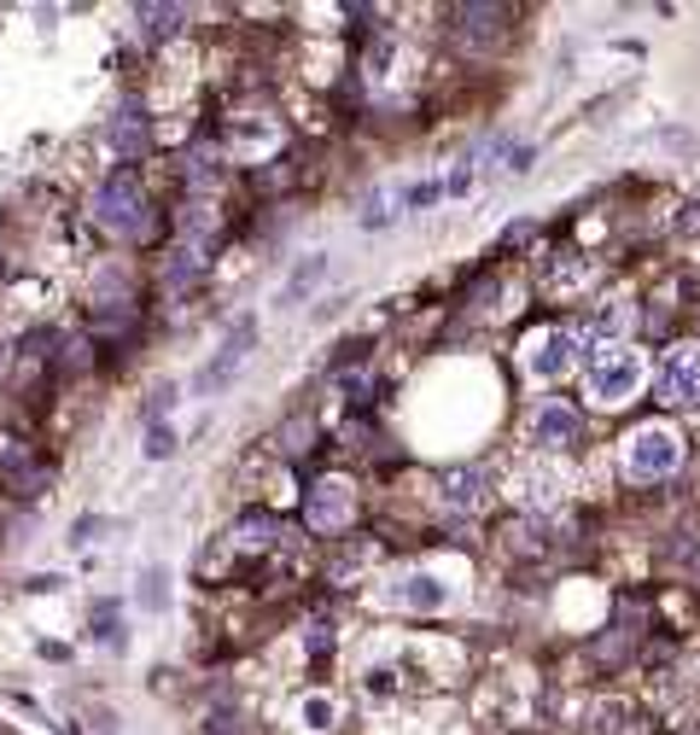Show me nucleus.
I'll return each instance as SVG.
<instances>
[{
	"label": "nucleus",
	"mask_w": 700,
	"mask_h": 735,
	"mask_svg": "<svg viewBox=\"0 0 700 735\" xmlns=\"http://www.w3.org/2000/svg\"><path fill=\"white\" fill-rule=\"evenodd\" d=\"M584 391L595 408H619L642 391L648 380V356L630 345V339H590L584 345Z\"/></svg>",
	"instance_id": "1"
},
{
	"label": "nucleus",
	"mask_w": 700,
	"mask_h": 735,
	"mask_svg": "<svg viewBox=\"0 0 700 735\" xmlns=\"http://www.w3.org/2000/svg\"><path fill=\"white\" fill-rule=\"evenodd\" d=\"M683 461H689V443H683V432L665 426V420L630 426L619 438V473L630 485H665V478H677Z\"/></svg>",
	"instance_id": "2"
},
{
	"label": "nucleus",
	"mask_w": 700,
	"mask_h": 735,
	"mask_svg": "<svg viewBox=\"0 0 700 735\" xmlns=\"http://www.w3.org/2000/svg\"><path fill=\"white\" fill-rule=\"evenodd\" d=\"M94 222H99L106 234H117V239H141V234L152 228V204H146L141 181H134L129 169H117V176L99 181V193H94Z\"/></svg>",
	"instance_id": "3"
},
{
	"label": "nucleus",
	"mask_w": 700,
	"mask_h": 735,
	"mask_svg": "<svg viewBox=\"0 0 700 735\" xmlns=\"http://www.w3.org/2000/svg\"><path fill=\"white\" fill-rule=\"evenodd\" d=\"M567 485H572V473L560 467V461H549V455H532V450H525L520 467L502 478L508 502H520L525 514H549V508H560L567 502Z\"/></svg>",
	"instance_id": "4"
},
{
	"label": "nucleus",
	"mask_w": 700,
	"mask_h": 735,
	"mask_svg": "<svg viewBox=\"0 0 700 735\" xmlns=\"http://www.w3.org/2000/svg\"><path fill=\"white\" fill-rule=\"evenodd\" d=\"M520 363L537 386H555V380H567L572 368H584V339L572 328H532L520 339Z\"/></svg>",
	"instance_id": "5"
},
{
	"label": "nucleus",
	"mask_w": 700,
	"mask_h": 735,
	"mask_svg": "<svg viewBox=\"0 0 700 735\" xmlns=\"http://www.w3.org/2000/svg\"><path fill=\"white\" fill-rule=\"evenodd\" d=\"M525 443H532V455H549V461L572 455L584 443V415L560 398H537L532 415H525Z\"/></svg>",
	"instance_id": "6"
},
{
	"label": "nucleus",
	"mask_w": 700,
	"mask_h": 735,
	"mask_svg": "<svg viewBox=\"0 0 700 735\" xmlns=\"http://www.w3.org/2000/svg\"><path fill=\"white\" fill-rule=\"evenodd\" d=\"M654 403H665V408H695L700 403V345L695 339H677V345L660 356Z\"/></svg>",
	"instance_id": "7"
},
{
	"label": "nucleus",
	"mask_w": 700,
	"mask_h": 735,
	"mask_svg": "<svg viewBox=\"0 0 700 735\" xmlns=\"http://www.w3.org/2000/svg\"><path fill=\"white\" fill-rule=\"evenodd\" d=\"M351 514H356V485H351V478H321L310 497H304V525H310L316 537L345 532Z\"/></svg>",
	"instance_id": "8"
},
{
	"label": "nucleus",
	"mask_w": 700,
	"mask_h": 735,
	"mask_svg": "<svg viewBox=\"0 0 700 735\" xmlns=\"http://www.w3.org/2000/svg\"><path fill=\"white\" fill-rule=\"evenodd\" d=\"M450 36L473 54H490L497 42H508V7H450Z\"/></svg>",
	"instance_id": "9"
},
{
	"label": "nucleus",
	"mask_w": 700,
	"mask_h": 735,
	"mask_svg": "<svg viewBox=\"0 0 700 735\" xmlns=\"http://www.w3.org/2000/svg\"><path fill=\"white\" fill-rule=\"evenodd\" d=\"M438 502L450 508V514H479L490 502V473L473 467V461H455V467L438 473Z\"/></svg>",
	"instance_id": "10"
},
{
	"label": "nucleus",
	"mask_w": 700,
	"mask_h": 735,
	"mask_svg": "<svg viewBox=\"0 0 700 735\" xmlns=\"http://www.w3.org/2000/svg\"><path fill=\"white\" fill-rule=\"evenodd\" d=\"M251 345H258V321H251V316H240V321L228 328V339L216 345V363H204V374H199V391H222V386H228V380H234V368L246 363V351H251Z\"/></svg>",
	"instance_id": "11"
},
{
	"label": "nucleus",
	"mask_w": 700,
	"mask_h": 735,
	"mask_svg": "<svg viewBox=\"0 0 700 735\" xmlns=\"http://www.w3.org/2000/svg\"><path fill=\"white\" fill-rule=\"evenodd\" d=\"M543 293H549L555 304H572V298H584V286H590V258L584 251H560V258L543 269Z\"/></svg>",
	"instance_id": "12"
},
{
	"label": "nucleus",
	"mask_w": 700,
	"mask_h": 735,
	"mask_svg": "<svg viewBox=\"0 0 700 735\" xmlns=\"http://www.w3.org/2000/svg\"><path fill=\"white\" fill-rule=\"evenodd\" d=\"M584 735H637V707L625 695H607L584 712Z\"/></svg>",
	"instance_id": "13"
},
{
	"label": "nucleus",
	"mask_w": 700,
	"mask_h": 735,
	"mask_svg": "<svg viewBox=\"0 0 700 735\" xmlns=\"http://www.w3.org/2000/svg\"><path fill=\"white\" fill-rule=\"evenodd\" d=\"M106 141L117 146V158H141L146 152V117H141V106H123V111H111V123H106Z\"/></svg>",
	"instance_id": "14"
},
{
	"label": "nucleus",
	"mask_w": 700,
	"mask_h": 735,
	"mask_svg": "<svg viewBox=\"0 0 700 735\" xmlns=\"http://www.w3.org/2000/svg\"><path fill=\"white\" fill-rule=\"evenodd\" d=\"M443 602H450V584L432 578V572H415V578L398 584V607H408V613H438Z\"/></svg>",
	"instance_id": "15"
},
{
	"label": "nucleus",
	"mask_w": 700,
	"mask_h": 735,
	"mask_svg": "<svg viewBox=\"0 0 700 735\" xmlns=\"http://www.w3.org/2000/svg\"><path fill=\"white\" fill-rule=\"evenodd\" d=\"M275 537H281V525L269 520V514H246V520L228 532V543H234L240 555H251V549H258V555H263V549H275Z\"/></svg>",
	"instance_id": "16"
},
{
	"label": "nucleus",
	"mask_w": 700,
	"mask_h": 735,
	"mask_svg": "<svg viewBox=\"0 0 700 735\" xmlns=\"http://www.w3.org/2000/svg\"><path fill=\"white\" fill-rule=\"evenodd\" d=\"M321 275H328V258H321V251H316V258H304V263L293 269V275H286V286H281V304H298V298H310Z\"/></svg>",
	"instance_id": "17"
},
{
	"label": "nucleus",
	"mask_w": 700,
	"mask_h": 735,
	"mask_svg": "<svg viewBox=\"0 0 700 735\" xmlns=\"http://www.w3.org/2000/svg\"><path fill=\"white\" fill-rule=\"evenodd\" d=\"M298 724L333 730V724H339V700H333V695H304V700H298Z\"/></svg>",
	"instance_id": "18"
},
{
	"label": "nucleus",
	"mask_w": 700,
	"mask_h": 735,
	"mask_svg": "<svg viewBox=\"0 0 700 735\" xmlns=\"http://www.w3.org/2000/svg\"><path fill=\"white\" fill-rule=\"evenodd\" d=\"M642 146H654V152H677V158H695V152H700V134H695V129H654Z\"/></svg>",
	"instance_id": "19"
},
{
	"label": "nucleus",
	"mask_w": 700,
	"mask_h": 735,
	"mask_svg": "<svg viewBox=\"0 0 700 735\" xmlns=\"http://www.w3.org/2000/svg\"><path fill=\"white\" fill-rule=\"evenodd\" d=\"M141 19H146V36H158V42H176V36H181V19H187V12H181V7H146Z\"/></svg>",
	"instance_id": "20"
},
{
	"label": "nucleus",
	"mask_w": 700,
	"mask_h": 735,
	"mask_svg": "<svg viewBox=\"0 0 700 735\" xmlns=\"http://www.w3.org/2000/svg\"><path fill=\"white\" fill-rule=\"evenodd\" d=\"M0 473H12V478L24 485V473H29V450H24L19 438H0Z\"/></svg>",
	"instance_id": "21"
},
{
	"label": "nucleus",
	"mask_w": 700,
	"mask_h": 735,
	"mask_svg": "<svg viewBox=\"0 0 700 735\" xmlns=\"http://www.w3.org/2000/svg\"><path fill=\"white\" fill-rule=\"evenodd\" d=\"M216 152H193V169H187V181H193V193H204V187H216Z\"/></svg>",
	"instance_id": "22"
},
{
	"label": "nucleus",
	"mask_w": 700,
	"mask_h": 735,
	"mask_svg": "<svg viewBox=\"0 0 700 735\" xmlns=\"http://www.w3.org/2000/svg\"><path fill=\"white\" fill-rule=\"evenodd\" d=\"M158 584H164V572H146V578H141V607H146V613L164 607V590H158Z\"/></svg>",
	"instance_id": "23"
},
{
	"label": "nucleus",
	"mask_w": 700,
	"mask_h": 735,
	"mask_svg": "<svg viewBox=\"0 0 700 735\" xmlns=\"http://www.w3.org/2000/svg\"><path fill=\"white\" fill-rule=\"evenodd\" d=\"M467 187H473V158H467V164H455V169H450V181H443V199H455V193H467Z\"/></svg>",
	"instance_id": "24"
},
{
	"label": "nucleus",
	"mask_w": 700,
	"mask_h": 735,
	"mask_svg": "<svg viewBox=\"0 0 700 735\" xmlns=\"http://www.w3.org/2000/svg\"><path fill=\"white\" fill-rule=\"evenodd\" d=\"M677 234H683V239H700V199H695L689 211L677 216Z\"/></svg>",
	"instance_id": "25"
},
{
	"label": "nucleus",
	"mask_w": 700,
	"mask_h": 735,
	"mask_svg": "<svg viewBox=\"0 0 700 735\" xmlns=\"http://www.w3.org/2000/svg\"><path fill=\"white\" fill-rule=\"evenodd\" d=\"M176 450V438H169V426H152V438H146V455H169Z\"/></svg>",
	"instance_id": "26"
},
{
	"label": "nucleus",
	"mask_w": 700,
	"mask_h": 735,
	"mask_svg": "<svg viewBox=\"0 0 700 735\" xmlns=\"http://www.w3.org/2000/svg\"><path fill=\"white\" fill-rule=\"evenodd\" d=\"M345 398H351V403H368V380H363V374H356V380H345Z\"/></svg>",
	"instance_id": "27"
},
{
	"label": "nucleus",
	"mask_w": 700,
	"mask_h": 735,
	"mask_svg": "<svg viewBox=\"0 0 700 735\" xmlns=\"http://www.w3.org/2000/svg\"><path fill=\"white\" fill-rule=\"evenodd\" d=\"M310 654H328V625H310Z\"/></svg>",
	"instance_id": "28"
},
{
	"label": "nucleus",
	"mask_w": 700,
	"mask_h": 735,
	"mask_svg": "<svg viewBox=\"0 0 700 735\" xmlns=\"http://www.w3.org/2000/svg\"><path fill=\"white\" fill-rule=\"evenodd\" d=\"M94 735H123V730H117L111 718H94Z\"/></svg>",
	"instance_id": "29"
}]
</instances>
